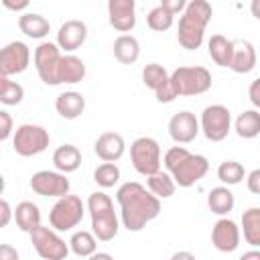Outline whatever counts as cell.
Instances as JSON below:
<instances>
[{"label":"cell","mask_w":260,"mask_h":260,"mask_svg":"<svg viewBox=\"0 0 260 260\" xmlns=\"http://www.w3.org/2000/svg\"><path fill=\"white\" fill-rule=\"evenodd\" d=\"M120 205V219L128 232H140L148 221L156 219L160 213V199H156L144 185L128 181L116 191Z\"/></svg>","instance_id":"1"},{"label":"cell","mask_w":260,"mask_h":260,"mask_svg":"<svg viewBox=\"0 0 260 260\" xmlns=\"http://www.w3.org/2000/svg\"><path fill=\"white\" fill-rule=\"evenodd\" d=\"M165 167L179 187H193L199 183L207 171H209V160L203 154H193L185 146H173L165 152Z\"/></svg>","instance_id":"2"},{"label":"cell","mask_w":260,"mask_h":260,"mask_svg":"<svg viewBox=\"0 0 260 260\" xmlns=\"http://www.w3.org/2000/svg\"><path fill=\"white\" fill-rule=\"evenodd\" d=\"M213 16V8L205 0H191L185 4L177 26V41L183 49L195 51L201 47L205 37V26Z\"/></svg>","instance_id":"3"},{"label":"cell","mask_w":260,"mask_h":260,"mask_svg":"<svg viewBox=\"0 0 260 260\" xmlns=\"http://www.w3.org/2000/svg\"><path fill=\"white\" fill-rule=\"evenodd\" d=\"M87 211L91 217V234L100 242H110L116 238L120 230L118 215L114 211V203L110 195L104 191H95L87 197Z\"/></svg>","instance_id":"4"},{"label":"cell","mask_w":260,"mask_h":260,"mask_svg":"<svg viewBox=\"0 0 260 260\" xmlns=\"http://www.w3.org/2000/svg\"><path fill=\"white\" fill-rule=\"evenodd\" d=\"M175 95H201L211 87V73L205 67H177L169 75Z\"/></svg>","instance_id":"5"},{"label":"cell","mask_w":260,"mask_h":260,"mask_svg":"<svg viewBox=\"0 0 260 260\" xmlns=\"http://www.w3.org/2000/svg\"><path fill=\"white\" fill-rule=\"evenodd\" d=\"M83 211H85V205L77 195L59 197L49 211V223L55 232H69L81 223Z\"/></svg>","instance_id":"6"},{"label":"cell","mask_w":260,"mask_h":260,"mask_svg":"<svg viewBox=\"0 0 260 260\" xmlns=\"http://www.w3.org/2000/svg\"><path fill=\"white\" fill-rule=\"evenodd\" d=\"M51 136L39 124H20L12 134V148L20 156H35L47 150Z\"/></svg>","instance_id":"7"},{"label":"cell","mask_w":260,"mask_h":260,"mask_svg":"<svg viewBox=\"0 0 260 260\" xmlns=\"http://www.w3.org/2000/svg\"><path fill=\"white\" fill-rule=\"evenodd\" d=\"M130 160L136 173L150 177L160 171V146L150 136H140L130 144Z\"/></svg>","instance_id":"8"},{"label":"cell","mask_w":260,"mask_h":260,"mask_svg":"<svg viewBox=\"0 0 260 260\" xmlns=\"http://www.w3.org/2000/svg\"><path fill=\"white\" fill-rule=\"evenodd\" d=\"M199 130L211 142H221L232 130V114L221 104H211L201 112Z\"/></svg>","instance_id":"9"},{"label":"cell","mask_w":260,"mask_h":260,"mask_svg":"<svg viewBox=\"0 0 260 260\" xmlns=\"http://www.w3.org/2000/svg\"><path fill=\"white\" fill-rule=\"evenodd\" d=\"M30 242L32 248L37 250V254L43 260H65L69 254V244H65L63 238H59V234L47 225H39L35 228L30 234Z\"/></svg>","instance_id":"10"},{"label":"cell","mask_w":260,"mask_h":260,"mask_svg":"<svg viewBox=\"0 0 260 260\" xmlns=\"http://www.w3.org/2000/svg\"><path fill=\"white\" fill-rule=\"evenodd\" d=\"M37 73L43 83L47 85H59V63H61V51L55 43H41L35 49L32 55Z\"/></svg>","instance_id":"11"},{"label":"cell","mask_w":260,"mask_h":260,"mask_svg":"<svg viewBox=\"0 0 260 260\" xmlns=\"http://www.w3.org/2000/svg\"><path fill=\"white\" fill-rule=\"evenodd\" d=\"M69 179L59 171H37L30 177V189L41 197H65L69 195Z\"/></svg>","instance_id":"12"},{"label":"cell","mask_w":260,"mask_h":260,"mask_svg":"<svg viewBox=\"0 0 260 260\" xmlns=\"http://www.w3.org/2000/svg\"><path fill=\"white\" fill-rule=\"evenodd\" d=\"M30 63V49L22 41H10L0 49V73L10 77L26 71Z\"/></svg>","instance_id":"13"},{"label":"cell","mask_w":260,"mask_h":260,"mask_svg":"<svg viewBox=\"0 0 260 260\" xmlns=\"http://www.w3.org/2000/svg\"><path fill=\"white\" fill-rule=\"evenodd\" d=\"M211 244L219 252H234L240 246V228L230 217H219L211 228Z\"/></svg>","instance_id":"14"},{"label":"cell","mask_w":260,"mask_h":260,"mask_svg":"<svg viewBox=\"0 0 260 260\" xmlns=\"http://www.w3.org/2000/svg\"><path fill=\"white\" fill-rule=\"evenodd\" d=\"M169 134L177 144H189L199 134V120L193 112L183 110L169 120Z\"/></svg>","instance_id":"15"},{"label":"cell","mask_w":260,"mask_h":260,"mask_svg":"<svg viewBox=\"0 0 260 260\" xmlns=\"http://www.w3.org/2000/svg\"><path fill=\"white\" fill-rule=\"evenodd\" d=\"M108 20L118 32H130L136 26V2L134 0H110Z\"/></svg>","instance_id":"16"},{"label":"cell","mask_w":260,"mask_h":260,"mask_svg":"<svg viewBox=\"0 0 260 260\" xmlns=\"http://www.w3.org/2000/svg\"><path fill=\"white\" fill-rule=\"evenodd\" d=\"M87 39V26L83 20H65L61 26H59V32H57V47L59 51H67V53H73L77 51Z\"/></svg>","instance_id":"17"},{"label":"cell","mask_w":260,"mask_h":260,"mask_svg":"<svg viewBox=\"0 0 260 260\" xmlns=\"http://www.w3.org/2000/svg\"><path fill=\"white\" fill-rule=\"evenodd\" d=\"M124 150H126V142H124L122 134H118V132H104L98 136V140L93 144V152L104 162L120 160L124 156Z\"/></svg>","instance_id":"18"},{"label":"cell","mask_w":260,"mask_h":260,"mask_svg":"<svg viewBox=\"0 0 260 260\" xmlns=\"http://www.w3.org/2000/svg\"><path fill=\"white\" fill-rule=\"evenodd\" d=\"M256 67V49L250 41H236L232 49L230 69L236 73H250Z\"/></svg>","instance_id":"19"},{"label":"cell","mask_w":260,"mask_h":260,"mask_svg":"<svg viewBox=\"0 0 260 260\" xmlns=\"http://www.w3.org/2000/svg\"><path fill=\"white\" fill-rule=\"evenodd\" d=\"M55 110L65 120H75L85 110V98L79 91H63L55 100Z\"/></svg>","instance_id":"20"},{"label":"cell","mask_w":260,"mask_h":260,"mask_svg":"<svg viewBox=\"0 0 260 260\" xmlns=\"http://www.w3.org/2000/svg\"><path fill=\"white\" fill-rule=\"evenodd\" d=\"M12 217L18 225V230L30 234L35 228L41 225V209L32 201H20L16 209H12Z\"/></svg>","instance_id":"21"},{"label":"cell","mask_w":260,"mask_h":260,"mask_svg":"<svg viewBox=\"0 0 260 260\" xmlns=\"http://www.w3.org/2000/svg\"><path fill=\"white\" fill-rule=\"evenodd\" d=\"M53 165L59 173L67 175L79 169L81 165V150L75 144H61L55 152H53Z\"/></svg>","instance_id":"22"},{"label":"cell","mask_w":260,"mask_h":260,"mask_svg":"<svg viewBox=\"0 0 260 260\" xmlns=\"http://www.w3.org/2000/svg\"><path fill=\"white\" fill-rule=\"evenodd\" d=\"M18 28L28 39H43L49 35L51 24L49 20L39 12H24L18 16Z\"/></svg>","instance_id":"23"},{"label":"cell","mask_w":260,"mask_h":260,"mask_svg":"<svg viewBox=\"0 0 260 260\" xmlns=\"http://www.w3.org/2000/svg\"><path fill=\"white\" fill-rule=\"evenodd\" d=\"M112 49H114L116 61H120L122 65H132L140 57V43L132 35H120L114 41V47Z\"/></svg>","instance_id":"24"},{"label":"cell","mask_w":260,"mask_h":260,"mask_svg":"<svg viewBox=\"0 0 260 260\" xmlns=\"http://www.w3.org/2000/svg\"><path fill=\"white\" fill-rule=\"evenodd\" d=\"M85 77V63L75 55H61L59 63V85L61 83H79Z\"/></svg>","instance_id":"25"},{"label":"cell","mask_w":260,"mask_h":260,"mask_svg":"<svg viewBox=\"0 0 260 260\" xmlns=\"http://www.w3.org/2000/svg\"><path fill=\"white\" fill-rule=\"evenodd\" d=\"M207 205H209L211 213L225 217V215L234 209L236 197H234V193L230 191V187H225V185L213 187V189L209 191V195H207Z\"/></svg>","instance_id":"26"},{"label":"cell","mask_w":260,"mask_h":260,"mask_svg":"<svg viewBox=\"0 0 260 260\" xmlns=\"http://www.w3.org/2000/svg\"><path fill=\"white\" fill-rule=\"evenodd\" d=\"M232 49H234V41L225 39L223 35H211V39L207 41L209 57H211L213 63L219 65V67H230V61H232Z\"/></svg>","instance_id":"27"},{"label":"cell","mask_w":260,"mask_h":260,"mask_svg":"<svg viewBox=\"0 0 260 260\" xmlns=\"http://www.w3.org/2000/svg\"><path fill=\"white\" fill-rule=\"evenodd\" d=\"M234 130H236V134L240 138H246V140L256 138L260 134V114H258V110H254V108L252 110H244L236 118Z\"/></svg>","instance_id":"28"},{"label":"cell","mask_w":260,"mask_h":260,"mask_svg":"<svg viewBox=\"0 0 260 260\" xmlns=\"http://www.w3.org/2000/svg\"><path fill=\"white\" fill-rule=\"evenodd\" d=\"M146 189H148L156 199H169V197L175 195L177 185H175V181L171 179L169 173L158 171V173L146 177Z\"/></svg>","instance_id":"29"},{"label":"cell","mask_w":260,"mask_h":260,"mask_svg":"<svg viewBox=\"0 0 260 260\" xmlns=\"http://www.w3.org/2000/svg\"><path fill=\"white\" fill-rule=\"evenodd\" d=\"M242 230H244V240L252 246H260V207H250L242 213Z\"/></svg>","instance_id":"30"},{"label":"cell","mask_w":260,"mask_h":260,"mask_svg":"<svg viewBox=\"0 0 260 260\" xmlns=\"http://www.w3.org/2000/svg\"><path fill=\"white\" fill-rule=\"evenodd\" d=\"M69 250L79 258H87L93 252H98V240L91 232H85V230L75 232L69 240Z\"/></svg>","instance_id":"31"},{"label":"cell","mask_w":260,"mask_h":260,"mask_svg":"<svg viewBox=\"0 0 260 260\" xmlns=\"http://www.w3.org/2000/svg\"><path fill=\"white\" fill-rule=\"evenodd\" d=\"M246 177V171L242 167V162L238 160H223L219 167H217V179L223 183V185H238L242 183V179Z\"/></svg>","instance_id":"32"},{"label":"cell","mask_w":260,"mask_h":260,"mask_svg":"<svg viewBox=\"0 0 260 260\" xmlns=\"http://www.w3.org/2000/svg\"><path fill=\"white\" fill-rule=\"evenodd\" d=\"M142 81L146 87H150L152 91H158L167 81H169V71L158 65V63H148L142 69Z\"/></svg>","instance_id":"33"},{"label":"cell","mask_w":260,"mask_h":260,"mask_svg":"<svg viewBox=\"0 0 260 260\" xmlns=\"http://www.w3.org/2000/svg\"><path fill=\"white\" fill-rule=\"evenodd\" d=\"M93 181L102 187V189H110L120 181V169L116 162H102L95 171H93Z\"/></svg>","instance_id":"34"},{"label":"cell","mask_w":260,"mask_h":260,"mask_svg":"<svg viewBox=\"0 0 260 260\" xmlns=\"http://www.w3.org/2000/svg\"><path fill=\"white\" fill-rule=\"evenodd\" d=\"M173 22H175V16H173L171 12H167L160 4L154 6V8L146 14V24H148V28H152V30H156V32L169 30V28L173 26Z\"/></svg>","instance_id":"35"},{"label":"cell","mask_w":260,"mask_h":260,"mask_svg":"<svg viewBox=\"0 0 260 260\" xmlns=\"http://www.w3.org/2000/svg\"><path fill=\"white\" fill-rule=\"evenodd\" d=\"M24 98V87L16 81H10V85L6 87V91L0 95V104L4 106H18Z\"/></svg>","instance_id":"36"},{"label":"cell","mask_w":260,"mask_h":260,"mask_svg":"<svg viewBox=\"0 0 260 260\" xmlns=\"http://www.w3.org/2000/svg\"><path fill=\"white\" fill-rule=\"evenodd\" d=\"M14 124H12V116L8 114V112H4V110H0V142L2 140H6L10 134H12V128Z\"/></svg>","instance_id":"37"},{"label":"cell","mask_w":260,"mask_h":260,"mask_svg":"<svg viewBox=\"0 0 260 260\" xmlns=\"http://www.w3.org/2000/svg\"><path fill=\"white\" fill-rule=\"evenodd\" d=\"M12 221V207L6 199L0 197V228H6Z\"/></svg>","instance_id":"38"},{"label":"cell","mask_w":260,"mask_h":260,"mask_svg":"<svg viewBox=\"0 0 260 260\" xmlns=\"http://www.w3.org/2000/svg\"><path fill=\"white\" fill-rule=\"evenodd\" d=\"M246 185H248V191L258 195L260 193V169H254L248 177H246Z\"/></svg>","instance_id":"39"},{"label":"cell","mask_w":260,"mask_h":260,"mask_svg":"<svg viewBox=\"0 0 260 260\" xmlns=\"http://www.w3.org/2000/svg\"><path fill=\"white\" fill-rule=\"evenodd\" d=\"M185 4H187L185 0H162V2H160V6H162L167 12H171L173 16L179 14V12H183V10H185Z\"/></svg>","instance_id":"40"},{"label":"cell","mask_w":260,"mask_h":260,"mask_svg":"<svg viewBox=\"0 0 260 260\" xmlns=\"http://www.w3.org/2000/svg\"><path fill=\"white\" fill-rule=\"evenodd\" d=\"M248 95H250V102H252L254 110L260 108V79H254V81L250 83V91H248Z\"/></svg>","instance_id":"41"},{"label":"cell","mask_w":260,"mask_h":260,"mask_svg":"<svg viewBox=\"0 0 260 260\" xmlns=\"http://www.w3.org/2000/svg\"><path fill=\"white\" fill-rule=\"evenodd\" d=\"M0 260H18V250L10 244H0Z\"/></svg>","instance_id":"42"},{"label":"cell","mask_w":260,"mask_h":260,"mask_svg":"<svg viewBox=\"0 0 260 260\" xmlns=\"http://www.w3.org/2000/svg\"><path fill=\"white\" fill-rule=\"evenodd\" d=\"M2 4L8 8V10H26L28 8V2L26 0H18V2H12V0H2Z\"/></svg>","instance_id":"43"},{"label":"cell","mask_w":260,"mask_h":260,"mask_svg":"<svg viewBox=\"0 0 260 260\" xmlns=\"http://www.w3.org/2000/svg\"><path fill=\"white\" fill-rule=\"evenodd\" d=\"M171 260H197V258H195V254H191L187 250H181V252H175L171 256Z\"/></svg>","instance_id":"44"},{"label":"cell","mask_w":260,"mask_h":260,"mask_svg":"<svg viewBox=\"0 0 260 260\" xmlns=\"http://www.w3.org/2000/svg\"><path fill=\"white\" fill-rule=\"evenodd\" d=\"M240 260H260V252L254 248V250H248V252H244L242 256H240Z\"/></svg>","instance_id":"45"},{"label":"cell","mask_w":260,"mask_h":260,"mask_svg":"<svg viewBox=\"0 0 260 260\" xmlns=\"http://www.w3.org/2000/svg\"><path fill=\"white\" fill-rule=\"evenodd\" d=\"M87 260H114V256L108 252H93L91 256H87Z\"/></svg>","instance_id":"46"},{"label":"cell","mask_w":260,"mask_h":260,"mask_svg":"<svg viewBox=\"0 0 260 260\" xmlns=\"http://www.w3.org/2000/svg\"><path fill=\"white\" fill-rule=\"evenodd\" d=\"M10 81H12L10 77H6V75H2V73H0V95L6 91V87L10 85Z\"/></svg>","instance_id":"47"},{"label":"cell","mask_w":260,"mask_h":260,"mask_svg":"<svg viewBox=\"0 0 260 260\" xmlns=\"http://www.w3.org/2000/svg\"><path fill=\"white\" fill-rule=\"evenodd\" d=\"M4 185H6V183H4V177H2V175H0V195H2V193H4Z\"/></svg>","instance_id":"48"}]
</instances>
